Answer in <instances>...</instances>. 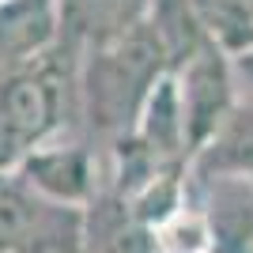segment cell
<instances>
[{
	"mask_svg": "<svg viewBox=\"0 0 253 253\" xmlns=\"http://www.w3.org/2000/svg\"><path fill=\"white\" fill-rule=\"evenodd\" d=\"M163 64H167V49H163L151 23L136 27L132 34L110 45L87 49L84 98L91 125L102 132L136 128L151 91L163 80Z\"/></svg>",
	"mask_w": 253,
	"mask_h": 253,
	"instance_id": "cell-1",
	"label": "cell"
},
{
	"mask_svg": "<svg viewBox=\"0 0 253 253\" xmlns=\"http://www.w3.org/2000/svg\"><path fill=\"white\" fill-rule=\"evenodd\" d=\"M61 91L45 72L23 68L0 84V174L19 170L34 148H42L57 125Z\"/></svg>",
	"mask_w": 253,
	"mask_h": 253,
	"instance_id": "cell-2",
	"label": "cell"
},
{
	"mask_svg": "<svg viewBox=\"0 0 253 253\" xmlns=\"http://www.w3.org/2000/svg\"><path fill=\"white\" fill-rule=\"evenodd\" d=\"M178 95L181 117H185V140L189 148L201 151L231 114V76H227L223 49L215 42H208L197 57L181 64Z\"/></svg>",
	"mask_w": 253,
	"mask_h": 253,
	"instance_id": "cell-3",
	"label": "cell"
},
{
	"mask_svg": "<svg viewBox=\"0 0 253 253\" xmlns=\"http://www.w3.org/2000/svg\"><path fill=\"white\" fill-rule=\"evenodd\" d=\"M19 181L49 204L80 208L95 189V167L76 144H42L19 163Z\"/></svg>",
	"mask_w": 253,
	"mask_h": 253,
	"instance_id": "cell-4",
	"label": "cell"
},
{
	"mask_svg": "<svg viewBox=\"0 0 253 253\" xmlns=\"http://www.w3.org/2000/svg\"><path fill=\"white\" fill-rule=\"evenodd\" d=\"M155 0H53L57 27L68 42L87 49L110 45L151 19Z\"/></svg>",
	"mask_w": 253,
	"mask_h": 253,
	"instance_id": "cell-5",
	"label": "cell"
},
{
	"mask_svg": "<svg viewBox=\"0 0 253 253\" xmlns=\"http://www.w3.org/2000/svg\"><path fill=\"white\" fill-rule=\"evenodd\" d=\"M204 215L219 253H253V178H219Z\"/></svg>",
	"mask_w": 253,
	"mask_h": 253,
	"instance_id": "cell-6",
	"label": "cell"
},
{
	"mask_svg": "<svg viewBox=\"0 0 253 253\" xmlns=\"http://www.w3.org/2000/svg\"><path fill=\"white\" fill-rule=\"evenodd\" d=\"M197 170L208 178H253V106L227 114L215 136L201 148Z\"/></svg>",
	"mask_w": 253,
	"mask_h": 253,
	"instance_id": "cell-7",
	"label": "cell"
},
{
	"mask_svg": "<svg viewBox=\"0 0 253 253\" xmlns=\"http://www.w3.org/2000/svg\"><path fill=\"white\" fill-rule=\"evenodd\" d=\"M45 211V201L31 193L19 178L0 174V253H19L34 234Z\"/></svg>",
	"mask_w": 253,
	"mask_h": 253,
	"instance_id": "cell-8",
	"label": "cell"
},
{
	"mask_svg": "<svg viewBox=\"0 0 253 253\" xmlns=\"http://www.w3.org/2000/svg\"><path fill=\"white\" fill-rule=\"evenodd\" d=\"M155 242L167 253H215L208 215L204 211H189V208H178L167 223H159Z\"/></svg>",
	"mask_w": 253,
	"mask_h": 253,
	"instance_id": "cell-9",
	"label": "cell"
}]
</instances>
